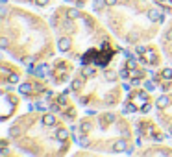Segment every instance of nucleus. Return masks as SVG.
Listing matches in <instances>:
<instances>
[{"mask_svg": "<svg viewBox=\"0 0 172 157\" xmlns=\"http://www.w3.org/2000/svg\"><path fill=\"white\" fill-rule=\"evenodd\" d=\"M169 102H170V98H169V96H159V98H157V107L159 109H163V107H166V105H169Z\"/></svg>", "mask_w": 172, "mask_h": 157, "instance_id": "obj_1", "label": "nucleus"}, {"mask_svg": "<svg viewBox=\"0 0 172 157\" xmlns=\"http://www.w3.org/2000/svg\"><path fill=\"white\" fill-rule=\"evenodd\" d=\"M126 148H128L126 140H117V142H115V151H124Z\"/></svg>", "mask_w": 172, "mask_h": 157, "instance_id": "obj_2", "label": "nucleus"}, {"mask_svg": "<svg viewBox=\"0 0 172 157\" xmlns=\"http://www.w3.org/2000/svg\"><path fill=\"white\" fill-rule=\"evenodd\" d=\"M148 17L152 19V21H161V13L157 11V9H150V11H148Z\"/></svg>", "mask_w": 172, "mask_h": 157, "instance_id": "obj_3", "label": "nucleus"}, {"mask_svg": "<svg viewBox=\"0 0 172 157\" xmlns=\"http://www.w3.org/2000/svg\"><path fill=\"white\" fill-rule=\"evenodd\" d=\"M21 93H22L24 96H28L30 93H32V85H30V83H22V85H21Z\"/></svg>", "mask_w": 172, "mask_h": 157, "instance_id": "obj_4", "label": "nucleus"}, {"mask_svg": "<svg viewBox=\"0 0 172 157\" xmlns=\"http://www.w3.org/2000/svg\"><path fill=\"white\" fill-rule=\"evenodd\" d=\"M69 39H61V41H59V50H61V52H67L69 50Z\"/></svg>", "mask_w": 172, "mask_h": 157, "instance_id": "obj_5", "label": "nucleus"}, {"mask_svg": "<svg viewBox=\"0 0 172 157\" xmlns=\"http://www.w3.org/2000/svg\"><path fill=\"white\" fill-rule=\"evenodd\" d=\"M58 139H59V140H67V139H69V133H67L65 129H58Z\"/></svg>", "mask_w": 172, "mask_h": 157, "instance_id": "obj_6", "label": "nucleus"}, {"mask_svg": "<svg viewBox=\"0 0 172 157\" xmlns=\"http://www.w3.org/2000/svg\"><path fill=\"white\" fill-rule=\"evenodd\" d=\"M161 76H163L165 80H172V70L170 68H163L161 70Z\"/></svg>", "mask_w": 172, "mask_h": 157, "instance_id": "obj_7", "label": "nucleus"}, {"mask_svg": "<svg viewBox=\"0 0 172 157\" xmlns=\"http://www.w3.org/2000/svg\"><path fill=\"white\" fill-rule=\"evenodd\" d=\"M157 4H161L166 9H172V0H157Z\"/></svg>", "mask_w": 172, "mask_h": 157, "instance_id": "obj_8", "label": "nucleus"}, {"mask_svg": "<svg viewBox=\"0 0 172 157\" xmlns=\"http://www.w3.org/2000/svg\"><path fill=\"white\" fill-rule=\"evenodd\" d=\"M144 72L143 70H135V68H131V78H143Z\"/></svg>", "mask_w": 172, "mask_h": 157, "instance_id": "obj_9", "label": "nucleus"}, {"mask_svg": "<svg viewBox=\"0 0 172 157\" xmlns=\"http://www.w3.org/2000/svg\"><path fill=\"white\" fill-rule=\"evenodd\" d=\"M128 68H137V59H135V57L128 59Z\"/></svg>", "mask_w": 172, "mask_h": 157, "instance_id": "obj_10", "label": "nucleus"}, {"mask_svg": "<svg viewBox=\"0 0 172 157\" xmlns=\"http://www.w3.org/2000/svg\"><path fill=\"white\" fill-rule=\"evenodd\" d=\"M44 122H46L48 126H54L55 124V118H54L52 115H46V116H44Z\"/></svg>", "mask_w": 172, "mask_h": 157, "instance_id": "obj_11", "label": "nucleus"}, {"mask_svg": "<svg viewBox=\"0 0 172 157\" xmlns=\"http://www.w3.org/2000/svg\"><path fill=\"white\" fill-rule=\"evenodd\" d=\"M69 15H67V17L69 19H76V17H80V13L78 11H76V9H69V11H67Z\"/></svg>", "mask_w": 172, "mask_h": 157, "instance_id": "obj_12", "label": "nucleus"}, {"mask_svg": "<svg viewBox=\"0 0 172 157\" xmlns=\"http://www.w3.org/2000/svg\"><path fill=\"white\" fill-rule=\"evenodd\" d=\"M8 80H9V82H11V83H17V82H19V74H17V72H13V74L9 76Z\"/></svg>", "mask_w": 172, "mask_h": 157, "instance_id": "obj_13", "label": "nucleus"}, {"mask_svg": "<svg viewBox=\"0 0 172 157\" xmlns=\"http://www.w3.org/2000/svg\"><path fill=\"white\" fill-rule=\"evenodd\" d=\"M130 76H131V72H130L128 68H124L122 72H120V78H124V80H126V78H130Z\"/></svg>", "mask_w": 172, "mask_h": 157, "instance_id": "obj_14", "label": "nucleus"}, {"mask_svg": "<svg viewBox=\"0 0 172 157\" xmlns=\"http://www.w3.org/2000/svg\"><path fill=\"white\" fill-rule=\"evenodd\" d=\"M82 85H83V82H82V80H74V82H72V87H74V89L82 87Z\"/></svg>", "mask_w": 172, "mask_h": 157, "instance_id": "obj_15", "label": "nucleus"}, {"mask_svg": "<svg viewBox=\"0 0 172 157\" xmlns=\"http://www.w3.org/2000/svg\"><path fill=\"white\" fill-rule=\"evenodd\" d=\"M144 87L148 91H152V89H154V83H152V82H144Z\"/></svg>", "mask_w": 172, "mask_h": 157, "instance_id": "obj_16", "label": "nucleus"}, {"mask_svg": "<svg viewBox=\"0 0 172 157\" xmlns=\"http://www.w3.org/2000/svg\"><path fill=\"white\" fill-rule=\"evenodd\" d=\"M0 44H2V48H6V46H8V39L2 37V39H0Z\"/></svg>", "mask_w": 172, "mask_h": 157, "instance_id": "obj_17", "label": "nucleus"}, {"mask_svg": "<svg viewBox=\"0 0 172 157\" xmlns=\"http://www.w3.org/2000/svg\"><path fill=\"white\" fill-rule=\"evenodd\" d=\"M35 2H37V6H46L48 0H35Z\"/></svg>", "mask_w": 172, "mask_h": 157, "instance_id": "obj_18", "label": "nucleus"}, {"mask_svg": "<svg viewBox=\"0 0 172 157\" xmlns=\"http://www.w3.org/2000/svg\"><path fill=\"white\" fill-rule=\"evenodd\" d=\"M115 2H117V0H105V4H107V6H113Z\"/></svg>", "mask_w": 172, "mask_h": 157, "instance_id": "obj_19", "label": "nucleus"}, {"mask_svg": "<svg viewBox=\"0 0 172 157\" xmlns=\"http://www.w3.org/2000/svg\"><path fill=\"white\" fill-rule=\"evenodd\" d=\"M170 133H172V126H170Z\"/></svg>", "mask_w": 172, "mask_h": 157, "instance_id": "obj_20", "label": "nucleus"}]
</instances>
